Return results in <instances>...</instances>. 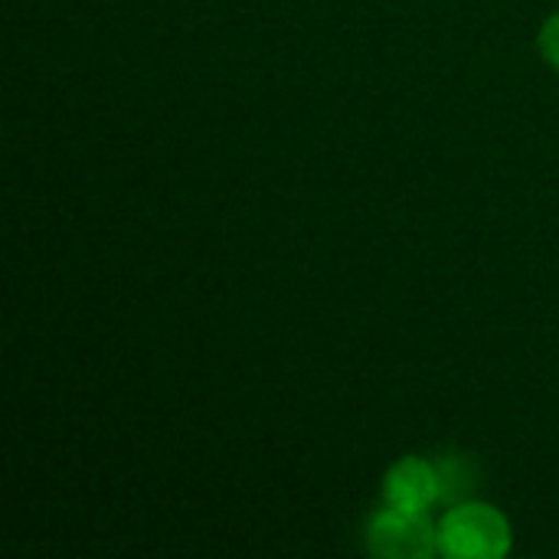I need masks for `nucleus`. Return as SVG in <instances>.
I'll return each instance as SVG.
<instances>
[{"label":"nucleus","mask_w":559,"mask_h":559,"mask_svg":"<svg viewBox=\"0 0 559 559\" xmlns=\"http://www.w3.org/2000/svg\"><path fill=\"white\" fill-rule=\"evenodd\" d=\"M511 550V527L488 504H459L439 524V554L452 559H498Z\"/></svg>","instance_id":"nucleus-1"},{"label":"nucleus","mask_w":559,"mask_h":559,"mask_svg":"<svg viewBox=\"0 0 559 559\" xmlns=\"http://www.w3.org/2000/svg\"><path fill=\"white\" fill-rule=\"evenodd\" d=\"M370 550L386 559H429L439 550V531H432L426 514L386 508L370 524Z\"/></svg>","instance_id":"nucleus-2"},{"label":"nucleus","mask_w":559,"mask_h":559,"mask_svg":"<svg viewBox=\"0 0 559 559\" xmlns=\"http://www.w3.org/2000/svg\"><path fill=\"white\" fill-rule=\"evenodd\" d=\"M442 495V472L423 459H403L383 485L386 508L403 514H426Z\"/></svg>","instance_id":"nucleus-3"},{"label":"nucleus","mask_w":559,"mask_h":559,"mask_svg":"<svg viewBox=\"0 0 559 559\" xmlns=\"http://www.w3.org/2000/svg\"><path fill=\"white\" fill-rule=\"evenodd\" d=\"M540 52L554 69H559V13L550 16L540 29Z\"/></svg>","instance_id":"nucleus-4"}]
</instances>
